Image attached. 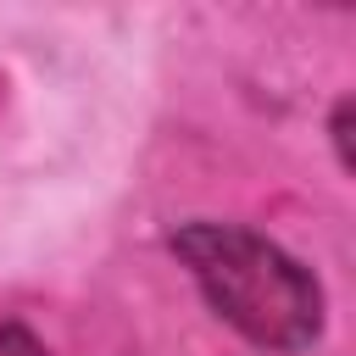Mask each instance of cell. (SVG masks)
Masks as SVG:
<instances>
[{"label":"cell","instance_id":"2","mask_svg":"<svg viewBox=\"0 0 356 356\" xmlns=\"http://www.w3.org/2000/svg\"><path fill=\"white\" fill-rule=\"evenodd\" d=\"M0 356H50V350H44L28 328H17V323H11V328H0Z\"/></svg>","mask_w":356,"mask_h":356},{"label":"cell","instance_id":"1","mask_svg":"<svg viewBox=\"0 0 356 356\" xmlns=\"http://www.w3.org/2000/svg\"><path fill=\"white\" fill-rule=\"evenodd\" d=\"M172 250L200 278L206 300L256 345L300 350L323 328V295L306 267H295L273 239L234 222H189Z\"/></svg>","mask_w":356,"mask_h":356}]
</instances>
